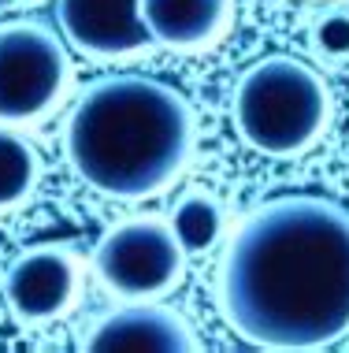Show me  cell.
I'll use <instances>...</instances> for the list:
<instances>
[{
	"mask_svg": "<svg viewBox=\"0 0 349 353\" xmlns=\"http://www.w3.org/2000/svg\"><path fill=\"white\" fill-rule=\"evenodd\" d=\"M313 49L327 63H349V8H327L313 19Z\"/></svg>",
	"mask_w": 349,
	"mask_h": 353,
	"instance_id": "obj_12",
	"label": "cell"
},
{
	"mask_svg": "<svg viewBox=\"0 0 349 353\" xmlns=\"http://www.w3.org/2000/svg\"><path fill=\"white\" fill-rule=\"evenodd\" d=\"M167 223L178 234L186 256L209 253L227 238V205L209 186H186L167 212Z\"/></svg>",
	"mask_w": 349,
	"mask_h": 353,
	"instance_id": "obj_10",
	"label": "cell"
},
{
	"mask_svg": "<svg viewBox=\"0 0 349 353\" xmlns=\"http://www.w3.org/2000/svg\"><path fill=\"white\" fill-rule=\"evenodd\" d=\"M56 19L63 37L93 60H123L153 45L141 0H60Z\"/></svg>",
	"mask_w": 349,
	"mask_h": 353,
	"instance_id": "obj_8",
	"label": "cell"
},
{
	"mask_svg": "<svg viewBox=\"0 0 349 353\" xmlns=\"http://www.w3.org/2000/svg\"><path fill=\"white\" fill-rule=\"evenodd\" d=\"M223 323L275 353H316L349 339V208L282 194L249 208L215 272Z\"/></svg>",
	"mask_w": 349,
	"mask_h": 353,
	"instance_id": "obj_1",
	"label": "cell"
},
{
	"mask_svg": "<svg viewBox=\"0 0 349 353\" xmlns=\"http://www.w3.org/2000/svg\"><path fill=\"white\" fill-rule=\"evenodd\" d=\"M71 90L67 45L45 23H0V123L30 127L52 116Z\"/></svg>",
	"mask_w": 349,
	"mask_h": 353,
	"instance_id": "obj_5",
	"label": "cell"
},
{
	"mask_svg": "<svg viewBox=\"0 0 349 353\" xmlns=\"http://www.w3.org/2000/svg\"><path fill=\"white\" fill-rule=\"evenodd\" d=\"M89 353H201L204 342L197 339L193 323L160 301H130L112 309L89 327L82 339Z\"/></svg>",
	"mask_w": 349,
	"mask_h": 353,
	"instance_id": "obj_7",
	"label": "cell"
},
{
	"mask_svg": "<svg viewBox=\"0 0 349 353\" xmlns=\"http://www.w3.org/2000/svg\"><path fill=\"white\" fill-rule=\"evenodd\" d=\"M63 149L89 190L116 201H145L190 168L193 104L171 82L149 74H105L71 108Z\"/></svg>",
	"mask_w": 349,
	"mask_h": 353,
	"instance_id": "obj_2",
	"label": "cell"
},
{
	"mask_svg": "<svg viewBox=\"0 0 349 353\" xmlns=\"http://www.w3.org/2000/svg\"><path fill=\"white\" fill-rule=\"evenodd\" d=\"M238 0H141V19L153 45L171 52H204L234 26Z\"/></svg>",
	"mask_w": 349,
	"mask_h": 353,
	"instance_id": "obj_9",
	"label": "cell"
},
{
	"mask_svg": "<svg viewBox=\"0 0 349 353\" xmlns=\"http://www.w3.org/2000/svg\"><path fill=\"white\" fill-rule=\"evenodd\" d=\"M26 4H41V0H26Z\"/></svg>",
	"mask_w": 349,
	"mask_h": 353,
	"instance_id": "obj_13",
	"label": "cell"
},
{
	"mask_svg": "<svg viewBox=\"0 0 349 353\" xmlns=\"http://www.w3.org/2000/svg\"><path fill=\"white\" fill-rule=\"evenodd\" d=\"M231 119L253 152L294 160L327 134L335 119V97L316 68L297 56L275 52L242 71L231 97Z\"/></svg>",
	"mask_w": 349,
	"mask_h": 353,
	"instance_id": "obj_3",
	"label": "cell"
},
{
	"mask_svg": "<svg viewBox=\"0 0 349 353\" xmlns=\"http://www.w3.org/2000/svg\"><path fill=\"white\" fill-rule=\"evenodd\" d=\"M41 179V152L19 127L0 123V212L19 208Z\"/></svg>",
	"mask_w": 349,
	"mask_h": 353,
	"instance_id": "obj_11",
	"label": "cell"
},
{
	"mask_svg": "<svg viewBox=\"0 0 349 353\" xmlns=\"http://www.w3.org/2000/svg\"><path fill=\"white\" fill-rule=\"evenodd\" d=\"M78 294H82V256L71 245H56V242L30 245L4 272L8 312L23 327H41V323L63 320L78 305Z\"/></svg>",
	"mask_w": 349,
	"mask_h": 353,
	"instance_id": "obj_6",
	"label": "cell"
},
{
	"mask_svg": "<svg viewBox=\"0 0 349 353\" xmlns=\"http://www.w3.org/2000/svg\"><path fill=\"white\" fill-rule=\"evenodd\" d=\"M93 275L119 301H160L182 283L186 250L167 216H130L97 238Z\"/></svg>",
	"mask_w": 349,
	"mask_h": 353,
	"instance_id": "obj_4",
	"label": "cell"
}]
</instances>
